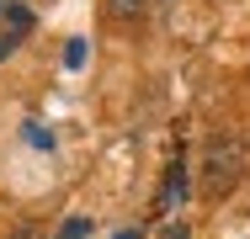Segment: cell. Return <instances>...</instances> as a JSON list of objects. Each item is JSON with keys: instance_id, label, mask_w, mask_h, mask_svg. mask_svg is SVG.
Returning <instances> with one entry per match:
<instances>
[{"instance_id": "obj_1", "label": "cell", "mask_w": 250, "mask_h": 239, "mask_svg": "<svg viewBox=\"0 0 250 239\" xmlns=\"http://www.w3.org/2000/svg\"><path fill=\"white\" fill-rule=\"evenodd\" d=\"M240 170H245V149L240 139H213L202 149V197H229L240 186Z\"/></svg>"}, {"instance_id": "obj_2", "label": "cell", "mask_w": 250, "mask_h": 239, "mask_svg": "<svg viewBox=\"0 0 250 239\" xmlns=\"http://www.w3.org/2000/svg\"><path fill=\"white\" fill-rule=\"evenodd\" d=\"M27 32H32V11L27 5H0V53L16 48Z\"/></svg>"}, {"instance_id": "obj_3", "label": "cell", "mask_w": 250, "mask_h": 239, "mask_svg": "<svg viewBox=\"0 0 250 239\" xmlns=\"http://www.w3.org/2000/svg\"><path fill=\"white\" fill-rule=\"evenodd\" d=\"M144 11H149V0H112V16L117 21H139Z\"/></svg>"}, {"instance_id": "obj_4", "label": "cell", "mask_w": 250, "mask_h": 239, "mask_svg": "<svg viewBox=\"0 0 250 239\" xmlns=\"http://www.w3.org/2000/svg\"><path fill=\"white\" fill-rule=\"evenodd\" d=\"M154 239H192V229H187V223H165Z\"/></svg>"}, {"instance_id": "obj_5", "label": "cell", "mask_w": 250, "mask_h": 239, "mask_svg": "<svg viewBox=\"0 0 250 239\" xmlns=\"http://www.w3.org/2000/svg\"><path fill=\"white\" fill-rule=\"evenodd\" d=\"M117 239H144V234H139V229H123V234H117Z\"/></svg>"}]
</instances>
